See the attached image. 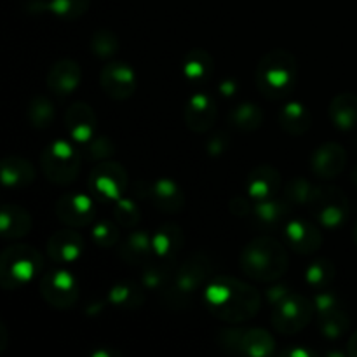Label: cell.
<instances>
[{
  "mask_svg": "<svg viewBox=\"0 0 357 357\" xmlns=\"http://www.w3.org/2000/svg\"><path fill=\"white\" fill-rule=\"evenodd\" d=\"M84 153L73 143L66 139H56L49 143L40 153V167L45 180L66 187L77 180L82 167Z\"/></svg>",
  "mask_w": 357,
  "mask_h": 357,
  "instance_id": "cell-6",
  "label": "cell"
},
{
  "mask_svg": "<svg viewBox=\"0 0 357 357\" xmlns=\"http://www.w3.org/2000/svg\"><path fill=\"white\" fill-rule=\"evenodd\" d=\"M312 183L307 178L296 176L286 183L284 199L291 206H307L310 194H312Z\"/></svg>",
  "mask_w": 357,
  "mask_h": 357,
  "instance_id": "cell-41",
  "label": "cell"
},
{
  "mask_svg": "<svg viewBox=\"0 0 357 357\" xmlns=\"http://www.w3.org/2000/svg\"><path fill=\"white\" fill-rule=\"evenodd\" d=\"M351 176H352V181H354V185L357 187V164H356L354 167H352V174H351Z\"/></svg>",
  "mask_w": 357,
  "mask_h": 357,
  "instance_id": "cell-52",
  "label": "cell"
},
{
  "mask_svg": "<svg viewBox=\"0 0 357 357\" xmlns=\"http://www.w3.org/2000/svg\"><path fill=\"white\" fill-rule=\"evenodd\" d=\"M100 86L103 93L114 101H126L138 87L136 72L124 61H112L101 68Z\"/></svg>",
  "mask_w": 357,
  "mask_h": 357,
  "instance_id": "cell-11",
  "label": "cell"
},
{
  "mask_svg": "<svg viewBox=\"0 0 357 357\" xmlns=\"http://www.w3.org/2000/svg\"><path fill=\"white\" fill-rule=\"evenodd\" d=\"M103 307H105L103 302H93V303H89V305H87V309H86L87 316H91V317L98 316V314L103 312Z\"/></svg>",
  "mask_w": 357,
  "mask_h": 357,
  "instance_id": "cell-48",
  "label": "cell"
},
{
  "mask_svg": "<svg viewBox=\"0 0 357 357\" xmlns=\"http://www.w3.org/2000/svg\"><path fill=\"white\" fill-rule=\"evenodd\" d=\"M185 124L195 135H204L215 126L218 119V107L215 98L208 93H195L188 98L183 108Z\"/></svg>",
  "mask_w": 357,
  "mask_h": 357,
  "instance_id": "cell-13",
  "label": "cell"
},
{
  "mask_svg": "<svg viewBox=\"0 0 357 357\" xmlns=\"http://www.w3.org/2000/svg\"><path fill=\"white\" fill-rule=\"evenodd\" d=\"M337 278V267L330 258H316L305 268V282L316 291L328 289Z\"/></svg>",
  "mask_w": 357,
  "mask_h": 357,
  "instance_id": "cell-33",
  "label": "cell"
},
{
  "mask_svg": "<svg viewBox=\"0 0 357 357\" xmlns=\"http://www.w3.org/2000/svg\"><path fill=\"white\" fill-rule=\"evenodd\" d=\"M204 302L216 319L229 324L246 323L261 309V295L255 286L234 275H215L206 284Z\"/></svg>",
  "mask_w": 357,
  "mask_h": 357,
  "instance_id": "cell-1",
  "label": "cell"
},
{
  "mask_svg": "<svg viewBox=\"0 0 357 357\" xmlns=\"http://www.w3.org/2000/svg\"><path fill=\"white\" fill-rule=\"evenodd\" d=\"M289 213H291V204L286 201L284 197L278 199H265V201H257L253 202V216L255 223H257L260 229H278L282 223L289 222Z\"/></svg>",
  "mask_w": 357,
  "mask_h": 357,
  "instance_id": "cell-23",
  "label": "cell"
},
{
  "mask_svg": "<svg viewBox=\"0 0 357 357\" xmlns=\"http://www.w3.org/2000/svg\"><path fill=\"white\" fill-rule=\"evenodd\" d=\"M35 176L37 173H35L33 164L23 157H6L0 164V180L6 188L21 190V188L30 187L35 181Z\"/></svg>",
  "mask_w": 357,
  "mask_h": 357,
  "instance_id": "cell-24",
  "label": "cell"
},
{
  "mask_svg": "<svg viewBox=\"0 0 357 357\" xmlns=\"http://www.w3.org/2000/svg\"><path fill=\"white\" fill-rule=\"evenodd\" d=\"M42 255L30 244H14L0 257V284L6 289H21L42 272Z\"/></svg>",
  "mask_w": 357,
  "mask_h": 357,
  "instance_id": "cell-5",
  "label": "cell"
},
{
  "mask_svg": "<svg viewBox=\"0 0 357 357\" xmlns=\"http://www.w3.org/2000/svg\"><path fill=\"white\" fill-rule=\"evenodd\" d=\"M26 119L31 128L47 129L56 119V108L52 101L44 94H35L26 108Z\"/></svg>",
  "mask_w": 357,
  "mask_h": 357,
  "instance_id": "cell-34",
  "label": "cell"
},
{
  "mask_svg": "<svg viewBox=\"0 0 357 357\" xmlns=\"http://www.w3.org/2000/svg\"><path fill=\"white\" fill-rule=\"evenodd\" d=\"M278 124L286 135L302 136L312 126V115L310 110L300 101H289L281 107L278 114Z\"/></svg>",
  "mask_w": 357,
  "mask_h": 357,
  "instance_id": "cell-26",
  "label": "cell"
},
{
  "mask_svg": "<svg viewBox=\"0 0 357 357\" xmlns=\"http://www.w3.org/2000/svg\"><path fill=\"white\" fill-rule=\"evenodd\" d=\"M264 121L265 114L261 110V107H258L257 103H250V101L239 103L229 114V124L236 131L244 132V135L257 132L264 126Z\"/></svg>",
  "mask_w": 357,
  "mask_h": 357,
  "instance_id": "cell-31",
  "label": "cell"
},
{
  "mask_svg": "<svg viewBox=\"0 0 357 357\" xmlns=\"http://www.w3.org/2000/svg\"><path fill=\"white\" fill-rule=\"evenodd\" d=\"M149 201L159 211L166 215H176L185 208L183 188L171 178H157L150 181Z\"/></svg>",
  "mask_w": 357,
  "mask_h": 357,
  "instance_id": "cell-21",
  "label": "cell"
},
{
  "mask_svg": "<svg viewBox=\"0 0 357 357\" xmlns=\"http://www.w3.org/2000/svg\"><path fill=\"white\" fill-rule=\"evenodd\" d=\"M307 208L312 218H316V222L324 229H338L351 215L347 194L333 185L314 187Z\"/></svg>",
  "mask_w": 357,
  "mask_h": 357,
  "instance_id": "cell-7",
  "label": "cell"
},
{
  "mask_svg": "<svg viewBox=\"0 0 357 357\" xmlns=\"http://www.w3.org/2000/svg\"><path fill=\"white\" fill-rule=\"evenodd\" d=\"M114 220L122 229H135L142 220V211L132 199L122 197L114 204Z\"/></svg>",
  "mask_w": 357,
  "mask_h": 357,
  "instance_id": "cell-40",
  "label": "cell"
},
{
  "mask_svg": "<svg viewBox=\"0 0 357 357\" xmlns=\"http://www.w3.org/2000/svg\"><path fill=\"white\" fill-rule=\"evenodd\" d=\"M241 335H243V328H227L218 333L216 344L229 354L241 356Z\"/></svg>",
  "mask_w": 357,
  "mask_h": 357,
  "instance_id": "cell-42",
  "label": "cell"
},
{
  "mask_svg": "<svg viewBox=\"0 0 357 357\" xmlns=\"http://www.w3.org/2000/svg\"><path fill=\"white\" fill-rule=\"evenodd\" d=\"M352 237H354V244L357 246V222H356V225H354V232H352Z\"/></svg>",
  "mask_w": 357,
  "mask_h": 357,
  "instance_id": "cell-53",
  "label": "cell"
},
{
  "mask_svg": "<svg viewBox=\"0 0 357 357\" xmlns=\"http://www.w3.org/2000/svg\"><path fill=\"white\" fill-rule=\"evenodd\" d=\"M347 356L351 357H357V330L351 335L347 344Z\"/></svg>",
  "mask_w": 357,
  "mask_h": 357,
  "instance_id": "cell-49",
  "label": "cell"
},
{
  "mask_svg": "<svg viewBox=\"0 0 357 357\" xmlns=\"http://www.w3.org/2000/svg\"><path fill=\"white\" fill-rule=\"evenodd\" d=\"M229 146H230V135L223 131L213 132V135L208 138V142H206V150H208V153L211 157L223 155V153L229 150Z\"/></svg>",
  "mask_w": 357,
  "mask_h": 357,
  "instance_id": "cell-44",
  "label": "cell"
},
{
  "mask_svg": "<svg viewBox=\"0 0 357 357\" xmlns=\"http://www.w3.org/2000/svg\"><path fill=\"white\" fill-rule=\"evenodd\" d=\"M281 173L271 164H258L248 174L246 188L251 201H265V199L278 197L281 190Z\"/></svg>",
  "mask_w": 357,
  "mask_h": 357,
  "instance_id": "cell-19",
  "label": "cell"
},
{
  "mask_svg": "<svg viewBox=\"0 0 357 357\" xmlns=\"http://www.w3.org/2000/svg\"><path fill=\"white\" fill-rule=\"evenodd\" d=\"M213 68H215V59L206 49L201 47L187 52L183 63H181V72H183L185 79L195 84L208 80L211 77Z\"/></svg>",
  "mask_w": 357,
  "mask_h": 357,
  "instance_id": "cell-30",
  "label": "cell"
},
{
  "mask_svg": "<svg viewBox=\"0 0 357 357\" xmlns=\"http://www.w3.org/2000/svg\"><path fill=\"white\" fill-rule=\"evenodd\" d=\"M185 246V234L178 223L167 222L152 234V248L155 258H176Z\"/></svg>",
  "mask_w": 357,
  "mask_h": 357,
  "instance_id": "cell-25",
  "label": "cell"
},
{
  "mask_svg": "<svg viewBox=\"0 0 357 357\" xmlns=\"http://www.w3.org/2000/svg\"><path fill=\"white\" fill-rule=\"evenodd\" d=\"M40 295L52 309L68 310L79 302V281L72 272L65 268H54L40 279Z\"/></svg>",
  "mask_w": 357,
  "mask_h": 357,
  "instance_id": "cell-10",
  "label": "cell"
},
{
  "mask_svg": "<svg viewBox=\"0 0 357 357\" xmlns=\"http://www.w3.org/2000/svg\"><path fill=\"white\" fill-rule=\"evenodd\" d=\"M80 82H82V68L75 59L63 58L56 61L54 65L49 68L47 77H45V84L51 93L56 96H70L79 89Z\"/></svg>",
  "mask_w": 357,
  "mask_h": 357,
  "instance_id": "cell-18",
  "label": "cell"
},
{
  "mask_svg": "<svg viewBox=\"0 0 357 357\" xmlns=\"http://www.w3.org/2000/svg\"><path fill=\"white\" fill-rule=\"evenodd\" d=\"M288 356H291V357H296V356L310 357V356H312V352L307 351V349H291V351L288 352Z\"/></svg>",
  "mask_w": 357,
  "mask_h": 357,
  "instance_id": "cell-51",
  "label": "cell"
},
{
  "mask_svg": "<svg viewBox=\"0 0 357 357\" xmlns=\"http://www.w3.org/2000/svg\"><path fill=\"white\" fill-rule=\"evenodd\" d=\"M115 152H117V149H115L114 139H112L110 136H105V135L94 136L91 142H87L86 145H84V150H82L84 159L98 160V162L112 159V157L115 155Z\"/></svg>",
  "mask_w": 357,
  "mask_h": 357,
  "instance_id": "cell-39",
  "label": "cell"
},
{
  "mask_svg": "<svg viewBox=\"0 0 357 357\" xmlns=\"http://www.w3.org/2000/svg\"><path fill=\"white\" fill-rule=\"evenodd\" d=\"M288 265L284 244L268 236L251 239L239 255L241 271L257 282H275L286 274Z\"/></svg>",
  "mask_w": 357,
  "mask_h": 357,
  "instance_id": "cell-2",
  "label": "cell"
},
{
  "mask_svg": "<svg viewBox=\"0 0 357 357\" xmlns=\"http://www.w3.org/2000/svg\"><path fill=\"white\" fill-rule=\"evenodd\" d=\"M129 178L128 171L122 164L114 160H101L91 169L87 187L94 195V199L100 202H115L122 199L124 192L128 190Z\"/></svg>",
  "mask_w": 357,
  "mask_h": 357,
  "instance_id": "cell-9",
  "label": "cell"
},
{
  "mask_svg": "<svg viewBox=\"0 0 357 357\" xmlns=\"http://www.w3.org/2000/svg\"><path fill=\"white\" fill-rule=\"evenodd\" d=\"M33 227L30 211L20 204H3L0 209V236L6 241L26 237Z\"/></svg>",
  "mask_w": 357,
  "mask_h": 357,
  "instance_id": "cell-22",
  "label": "cell"
},
{
  "mask_svg": "<svg viewBox=\"0 0 357 357\" xmlns=\"http://www.w3.org/2000/svg\"><path fill=\"white\" fill-rule=\"evenodd\" d=\"M213 264L206 253H194L178 265L174 278L162 289V300L171 309H185L199 288L211 281Z\"/></svg>",
  "mask_w": 357,
  "mask_h": 357,
  "instance_id": "cell-4",
  "label": "cell"
},
{
  "mask_svg": "<svg viewBox=\"0 0 357 357\" xmlns=\"http://www.w3.org/2000/svg\"><path fill=\"white\" fill-rule=\"evenodd\" d=\"M65 128L75 143L86 145L96 136L98 117L89 103L75 101L65 112Z\"/></svg>",
  "mask_w": 357,
  "mask_h": 357,
  "instance_id": "cell-14",
  "label": "cell"
},
{
  "mask_svg": "<svg viewBox=\"0 0 357 357\" xmlns=\"http://www.w3.org/2000/svg\"><path fill=\"white\" fill-rule=\"evenodd\" d=\"M119 223L115 220H108V218H101L98 222L93 223V241L96 246L105 248H114L121 243V230H119Z\"/></svg>",
  "mask_w": 357,
  "mask_h": 357,
  "instance_id": "cell-38",
  "label": "cell"
},
{
  "mask_svg": "<svg viewBox=\"0 0 357 357\" xmlns=\"http://www.w3.org/2000/svg\"><path fill=\"white\" fill-rule=\"evenodd\" d=\"M255 82L267 100H284L295 89L296 58L286 49L268 51L258 61Z\"/></svg>",
  "mask_w": 357,
  "mask_h": 357,
  "instance_id": "cell-3",
  "label": "cell"
},
{
  "mask_svg": "<svg viewBox=\"0 0 357 357\" xmlns=\"http://www.w3.org/2000/svg\"><path fill=\"white\" fill-rule=\"evenodd\" d=\"M119 257L132 267H145L155 258L152 248V236L146 230H132L117 244Z\"/></svg>",
  "mask_w": 357,
  "mask_h": 357,
  "instance_id": "cell-20",
  "label": "cell"
},
{
  "mask_svg": "<svg viewBox=\"0 0 357 357\" xmlns=\"http://www.w3.org/2000/svg\"><path fill=\"white\" fill-rule=\"evenodd\" d=\"M176 272V258H153L150 264L143 267L142 284L146 289H159L162 291L174 278Z\"/></svg>",
  "mask_w": 357,
  "mask_h": 357,
  "instance_id": "cell-29",
  "label": "cell"
},
{
  "mask_svg": "<svg viewBox=\"0 0 357 357\" xmlns=\"http://www.w3.org/2000/svg\"><path fill=\"white\" fill-rule=\"evenodd\" d=\"M289 293L291 291H289L288 286L286 284H274V286H271L267 291H265V296H267L268 303L274 307V305H278L279 302H282V300H284Z\"/></svg>",
  "mask_w": 357,
  "mask_h": 357,
  "instance_id": "cell-46",
  "label": "cell"
},
{
  "mask_svg": "<svg viewBox=\"0 0 357 357\" xmlns=\"http://www.w3.org/2000/svg\"><path fill=\"white\" fill-rule=\"evenodd\" d=\"M91 0H49L47 13L63 21H75L89 10Z\"/></svg>",
  "mask_w": 357,
  "mask_h": 357,
  "instance_id": "cell-37",
  "label": "cell"
},
{
  "mask_svg": "<svg viewBox=\"0 0 357 357\" xmlns=\"http://www.w3.org/2000/svg\"><path fill=\"white\" fill-rule=\"evenodd\" d=\"M237 89H239V84L234 79H225L223 82H220V93H222L223 96H234V94L237 93Z\"/></svg>",
  "mask_w": 357,
  "mask_h": 357,
  "instance_id": "cell-47",
  "label": "cell"
},
{
  "mask_svg": "<svg viewBox=\"0 0 357 357\" xmlns=\"http://www.w3.org/2000/svg\"><path fill=\"white\" fill-rule=\"evenodd\" d=\"M56 216L63 225L72 227V229H82L96 220L94 201L86 194L70 192V194L61 195L56 202Z\"/></svg>",
  "mask_w": 357,
  "mask_h": 357,
  "instance_id": "cell-12",
  "label": "cell"
},
{
  "mask_svg": "<svg viewBox=\"0 0 357 357\" xmlns=\"http://www.w3.org/2000/svg\"><path fill=\"white\" fill-rule=\"evenodd\" d=\"M319 319V331L326 340H338L344 337L351 328V319L344 309H338L335 312L324 314L317 317Z\"/></svg>",
  "mask_w": 357,
  "mask_h": 357,
  "instance_id": "cell-35",
  "label": "cell"
},
{
  "mask_svg": "<svg viewBox=\"0 0 357 357\" xmlns=\"http://www.w3.org/2000/svg\"><path fill=\"white\" fill-rule=\"evenodd\" d=\"M143 288L145 286H139L138 282L121 281L112 286V289L108 291V302L115 307H121V309H139L143 305V302H145V291H143Z\"/></svg>",
  "mask_w": 357,
  "mask_h": 357,
  "instance_id": "cell-32",
  "label": "cell"
},
{
  "mask_svg": "<svg viewBox=\"0 0 357 357\" xmlns=\"http://www.w3.org/2000/svg\"><path fill=\"white\" fill-rule=\"evenodd\" d=\"M45 250H47V257L56 264H73L86 251V241L79 232H75V229L68 227V229L58 230V232L52 234L49 237Z\"/></svg>",
  "mask_w": 357,
  "mask_h": 357,
  "instance_id": "cell-17",
  "label": "cell"
},
{
  "mask_svg": "<svg viewBox=\"0 0 357 357\" xmlns=\"http://www.w3.org/2000/svg\"><path fill=\"white\" fill-rule=\"evenodd\" d=\"M272 326L278 333L291 337L300 333L310 324L312 317L316 316L314 302L305 298L298 293H289L282 302L272 307Z\"/></svg>",
  "mask_w": 357,
  "mask_h": 357,
  "instance_id": "cell-8",
  "label": "cell"
},
{
  "mask_svg": "<svg viewBox=\"0 0 357 357\" xmlns=\"http://www.w3.org/2000/svg\"><path fill=\"white\" fill-rule=\"evenodd\" d=\"M286 243L296 255H314L323 246V232L316 223L303 218L289 220L284 229Z\"/></svg>",
  "mask_w": 357,
  "mask_h": 357,
  "instance_id": "cell-16",
  "label": "cell"
},
{
  "mask_svg": "<svg viewBox=\"0 0 357 357\" xmlns=\"http://www.w3.org/2000/svg\"><path fill=\"white\" fill-rule=\"evenodd\" d=\"M119 37L115 35V31L108 30V28H100L93 33L91 37V52H93L96 58L101 59H110L114 58L119 52Z\"/></svg>",
  "mask_w": 357,
  "mask_h": 357,
  "instance_id": "cell-36",
  "label": "cell"
},
{
  "mask_svg": "<svg viewBox=\"0 0 357 357\" xmlns=\"http://www.w3.org/2000/svg\"><path fill=\"white\" fill-rule=\"evenodd\" d=\"M347 160L349 155L344 145L337 142H326L316 149L310 160V167L321 180H333L344 173Z\"/></svg>",
  "mask_w": 357,
  "mask_h": 357,
  "instance_id": "cell-15",
  "label": "cell"
},
{
  "mask_svg": "<svg viewBox=\"0 0 357 357\" xmlns=\"http://www.w3.org/2000/svg\"><path fill=\"white\" fill-rule=\"evenodd\" d=\"M330 121L338 131H354L357 128V94L340 93L331 100L328 108Z\"/></svg>",
  "mask_w": 357,
  "mask_h": 357,
  "instance_id": "cell-27",
  "label": "cell"
},
{
  "mask_svg": "<svg viewBox=\"0 0 357 357\" xmlns=\"http://www.w3.org/2000/svg\"><path fill=\"white\" fill-rule=\"evenodd\" d=\"M229 209L234 216H237V218H246V216H250L251 211H253V204L244 197H234L230 199Z\"/></svg>",
  "mask_w": 357,
  "mask_h": 357,
  "instance_id": "cell-45",
  "label": "cell"
},
{
  "mask_svg": "<svg viewBox=\"0 0 357 357\" xmlns=\"http://www.w3.org/2000/svg\"><path fill=\"white\" fill-rule=\"evenodd\" d=\"M314 309H316L317 317H319L324 316V314L335 312L338 309H344V307H342V302L333 291L323 289V291H317L316 298H314Z\"/></svg>",
  "mask_w": 357,
  "mask_h": 357,
  "instance_id": "cell-43",
  "label": "cell"
},
{
  "mask_svg": "<svg viewBox=\"0 0 357 357\" xmlns=\"http://www.w3.org/2000/svg\"><path fill=\"white\" fill-rule=\"evenodd\" d=\"M6 345H7V330L3 326V323H0V352L6 351Z\"/></svg>",
  "mask_w": 357,
  "mask_h": 357,
  "instance_id": "cell-50",
  "label": "cell"
},
{
  "mask_svg": "<svg viewBox=\"0 0 357 357\" xmlns=\"http://www.w3.org/2000/svg\"><path fill=\"white\" fill-rule=\"evenodd\" d=\"M275 352V340L264 328H243L241 356L268 357Z\"/></svg>",
  "mask_w": 357,
  "mask_h": 357,
  "instance_id": "cell-28",
  "label": "cell"
}]
</instances>
